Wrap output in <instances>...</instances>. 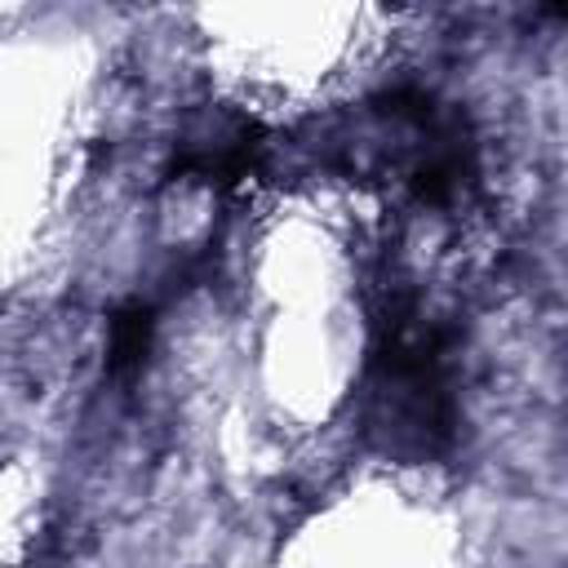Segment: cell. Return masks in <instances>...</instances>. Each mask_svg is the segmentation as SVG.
I'll return each instance as SVG.
<instances>
[{
    "label": "cell",
    "instance_id": "cell-1",
    "mask_svg": "<svg viewBox=\"0 0 568 568\" xmlns=\"http://www.w3.org/2000/svg\"><path fill=\"white\" fill-rule=\"evenodd\" d=\"M146 346H151V311L133 302L111 320V364L129 368L146 355Z\"/></svg>",
    "mask_w": 568,
    "mask_h": 568
}]
</instances>
